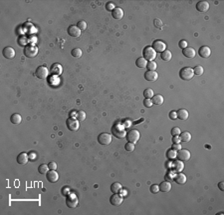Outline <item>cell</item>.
<instances>
[{
    "label": "cell",
    "instance_id": "9a60e30c",
    "mask_svg": "<svg viewBox=\"0 0 224 215\" xmlns=\"http://www.w3.org/2000/svg\"><path fill=\"white\" fill-rule=\"evenodd\" d=\"M157 78H159V74H157V71H151V70H149V71L144 73V79L146 81H149V82H154Z\"/></svg>",
    "mask_w": 224,
    "mask_h": 215
},
{
    "label": "cell",
    "instance_id": "3957f363",
    "mask_svg": "<svg viewBox=\"0 0 224 215\" xmlns=\"http://www.w3.org/2000/svg\"><path fill=\"white\" fill-rule=\"evenodd\" d=\"M139 137H141V134H139V132L136 129H133L126 133V139H128V142L136 143L139 140Z\"/></svg>",
    "mask_w": 224,
    "mask_h": 215
},
{
    "label": "cell",
    "instance_id": "681fc988",
    "mask_svg": "<svg viewBox=\"0 0 224 215\" xmlns=\"http://www.w3.org/2000/svg\"><path fill=\"white\" fill-rule=\"evenodd\" d=\"M169 118L171 120H176V118H177V114H176V111H170L169 112Z\"/></svg>",
    "mask_w": 224,
    "mask_h": 215
},
{
    "label": "cell",
    "instance_id": "8992f818",
    "mask_svg": "<svg viewBox=\"0 0 224 215\" xmlns=\"http://www.w3.org/2000/svg\"><path fill=\"white\" fill-rule=\"evenodd\" d=\"M24 54L28 58H34L38 54V48L35 45H27L24 49Z\"/></svg>",
    "mask_w": 224,
    "mask_h": 215
},
{
    "label": "cell",
    "instance_id": "d6a6232c",
    "mask_svg": "<svg viewBox=\"0 0 224 215\" xmlns=\"http://www.w3.org/2000/svg\"><path fill=\"white\" fill-rule=\"evenodd\" d=\"M154 90H152V89H151V88L146 89V90H144V98H147V99H151L152 97H154Z\"/></svg>",
    "mask_w": 224,
    "mask_h": 215
},
{
    "label": "cell",
    "instance_id": "4316f807",
    "mask_svg": "<svg viewBox=\"0 0 224 215\" xmlns=\"http://www.w3.org/2000/svg\"><path fill=\"white\" fill-rule=\"evenodd\" d=\"M179 137H180V140L182 141V142H189V141L191 140L192 136L190 134V132L184 131V132H181L180 134H179Z\"/></svg>",
    "mask_w": 224,
    "mask_h": 215
},
{
    "label": "cell",
    "instance_id": "60d3db41",
    "mask_svg": "<svg viewBox=\"0 0 224 215\" xmlns=\"http://www.w3.org/2000/svg\"><path fill=\"white\" fill-rule=\"evenodd\" d=\"M77 26H78V28H80L81 31L82 30H86L87 29V22L84 21V20H81V21L78 22Z\"/></svg>",
    "mask_w": 224,
    "mask_h": 215
},
{
    "label": "cell",
    "instance_id": "52a82bcc",
    "mask_svg": "<svg viewBox=\"0 0 224 215\" xmlns=\"http://www.w3.org/2000/svg\"><path fill=\"white\" fill-rule=\"evenodd\" d=\"M98 142L104 146L109 145L112 142V135L109 134V133H101L98 136Z\"/></svg>",
    "mask_w": 224,
    "mask_h": 215
},
{
    "label": "cell",
    "instance_id": "bcb514c9",
    "mask_svg": "<svg viewBox=\"0 0 224 215\" xmlns=\"http://www.w3.org/2000/svg\"><path fill=\"white\" fill-rule=\"evenodd\" d=\"M115 8H116L115 3H113V2H109V3L106 4V9L108 10V11H113Z\"/></svg>",
    "mask_w": 224,
    "mask_h": 215
},
{
    "label": "cell",
    "instance_id": "d4e9b609",
    "mask_svg": "<svg viewBox=\"0 0 224 215\" xmlns=\"http://www.w3.org/2000/svg\"><path fill=\"white\" fill-rule=\"evenodd\" d=\"M62 66L60 64H57V63H55V64H53L52 65V67H51V73L53 75H55V76H58V75H60L62 73Z\"/></svg>",
    "mask_w": 224,
    "mask_h": 215
},
{
    "label": "cell",
    "instance_id": "30bf717a",
    "mask_svg": "<svg viewBox=\"0 0 224 215\" xmlns=\"http://www.w3.org/2000/svg\"><path fill=\"white\" fill-rule=\"evenodd\" d=\"M190 152H189L188 150H186V149H180V150L177 151V158L178 160H181V161H187L190 159Z\"/></svg>",
    "mask_w": 224,
    "mask_h": 215
},
{
    "label": "cell",
    "instance_id": "5b68a950",
    "mask_svg": "<svg viewBox=\"0 0 224 215\" xmlns=\"http://www.w3.org/2000/svg\"><path fill=\"white\" fill-rule=\"evenodd\" d=\"M35 75L39 79H46L49 76V69L46 66H39L36 69Z\"/></svg>",
    "mask_w": 224,
    "mask_h": 215
},
{
    "label": "cell",
    "instance_id": "d6986e66",
    "mask_svg": "<svg viewBox=\"0 0 224 215\" xmlns=\"http://www.w3.org/2000/svg\"><path fill=\"white\" fill-rule=\"evenodd\" d=\"M182 53H183V55L184 56L186 57V58H189V59H191V58H194L195 57V55H196V52H195V50H194L192 47H186L185 49H183L182 50Z\"/></svg>",
    "mask_w": 224,
    "mask_h": 215
},
{
    "label": "cell",
    "instance_id": "603a6c76",
    "mask_svg": "<svg viewBox=\"0 0 224 215\" xmlns=\"http://www.w3.org/2000/svg\"><path fill=\"white\" fill-rule=\"evenodd\" d=\"M173 179H174V181L177 183V184H180V185H182L186 182V176L181 172H178Z\"/></svg>",
    "mask_w": 224,
    "mask_h": 215
},
{
    "label": "cell",
    "instance_id": "f546056e",
    "mask_svg": "<svg viewBox=\"0 0 224 215\" xmlns=\"http://www.w3.org/2000/svg\"><path fill=\"white\" fill-rule=\"evenodd\" d=\"M122 189H123V186L118 182L113 183L112 186H111V191H112L113 193H120L121 191H122Z\"/></svg>",
    "mask_w": 224,
    "mask_h": 215
},
{
    "label": "cell",
    "instance_id": "b9f144b4",
    "mask_svg": "<svg viewBox=\"0 0 224 215\" xmlns=\"http://www.w3.org/2000/svg\"><path fill=\"white\" fill-rule=\"evenodd\" d=\"M125 148H126V150L128 151V152H131V151H134V143L128 142V143L126 144Z\"/></svg>",
    "mask_w": 224,
    "mask_h": 215
},
{
    "label": "cell",
    "instance_id": "f5cc1de1",
    "mask_svg": "<svg viewBox=\"0 0 224 215\" xmlns=\"http://www.w3.org/2000/svg\"><path fill=\"white\" fill-rule=\"evenodd\" d=\"M172 142H173V143H180V142H181V140H180V137H179V135H175V136H173V138H172Z\"/></svg>",
    "mask_w": 224,
    "mask_h": 215
},
{
    "label": "cell",
    "instance_id": "ba28073f",
    "mask_svg": "<svg viewBox=\"0 0 224 215\" xmlns=\"http://www.w3.org/2000/svg\"><path fill=\"white\" fill-rule=\"evenodd\" d=\"M66 125H67L68 129H69L70 131L76 132V131H78L79 127H80V122H79L77 119L69 118V119H67V121H66Z\"/></svg>",
    "mask_w": 224,
    "mask_h": 215
},
{
    "label": "cell",
    "instance_id": "db71d44e",
    "mask_svg": "<svg viewBox=\"0 0 224 215\" xmlns=\"http://www.w3.org/2000/svg\"><path fill=\"white\" fill-rule=\"evenodd\" d=\"M29 155V159H31V160H35L36 159V153L35 152H30V154H28Z\"/></svg>",
    "mask_w": 224,
    "mask_h": 215
},
{
    "label": "cell",
    "instance_id": "f907efd6",
    "mask_svg": "<svg viewBox=\"0 0 224 215\" xmlns=\"http://www.w3.org/2000/svg\"><path fill=\"white\" fill-rule=\"evenodd\" d=\"M48 166H49V169H51V170H56L57 169V163L56 162H50Z\"/></svg>",
    "mask_w": 224,
    "mask_h": 215
},
{
    "label": "cell",
    "instance_id": "7bdbcfd3",
    "mask_svg": "<svg viewBox=\"0 0 224 215\" xmlns=\"http://www.w3.org/2000/svg\"><path fill=\"white\" fill-rule=\"evenodd\" d=\"M151 192L154 193V194H157L159 192V185H157V184H154L151 186Z\"/></svg>",
    "mask_w": 224,
    "mask_h": 215
},
{
    "label": "cell",
    "instance_id": "ac0fdd59",
    "mask_svg": "<svg viewBox=\"0 0 224 215\" xmlns=\"http://www.w3.org/2000/svg\"><path fill=\"white\" fill-rule=\"evenodd\" d=\"M198 54L202 58H208L210 56V54H211V50H210V48L208 46H202L199 48Z\"/></svg>",
    "mask_w": 224,
    "mask_h": 215
},
{
    "label": "cell",
    "instance_id": "f1b7e54d",
    "mask_svg": "<svg viewBox=\"0 0 224 215\" xmlns=\"http://www.w3.org/2000/svg\"><path fill=\"white\" fill-rule=\"evenodd\" d=\"M147 62H149V61H146V60L144 59V57H141V58L136 59V67L139 68V69H144V68H146Z\"/></svg>",
    "mask_w": 224,
    "mask_h": 215
},
{
    "label": "cell",
    "instance_id": "74e56055",
    "mask_svg": "<svg viewBox=\"0 0 224 215\" xmlns=\"http://www.w3.org/2000/svg\"><path fill=\"white\" fill-rule=\"evenodd\" d=\"M167 157L169 159H174V158H176V156H177V151L171 148V149H169V150L167 151Z\"/></svg>",
    "mask_w": 224,
    "mask_h": 215
},
{
    "label": "cell",
    "instance_id": "e0dca14e",
    "mask_svg": "<svg viewBox=\"0 0 224 215\" xmlns=\"http://www.w3.org/2000/svg\"><path fill=\"white\" fill-rule=\"evenodd\" d=\"M68 34L72 37H79V36H81V29L78 28V26L71 25L68 28Z\"/></svg>",
    "mask_w": 224,
    "mask_h": 215
},
{
    "label": "cell",
    "instance_id": "6da1fadb",
    "mask_svg": "<svg viewBox=\"0 0 224 215\" xmlns=\"http://www.w3.org/2000/svg\"><path fill=\"white\" fill-rule=\"evenodd\" d=\"M179 76L182 80H185V81H188V80H191L192 77L194 76V72H193V69L191 67H184V68H181L180 71H179Z\"/></svg>",
    "mask_w": 224,
    "mask_h": 215
},
{
    "label": "cell",
    "instance_id": "2e32d148",
    "mask_svg": "<svg viewBox=\"0 0 224 215\" xmlns=\"http://www.w3.org/2000/svg\"><path fill=\"white\" fill-rule=\"evenodd\" d=\"M196 9L198 12L205 13L208 11L209 9V3L207 1H199L198 3L196 4Z\"/></svg>",
    "mask_w": 224,
    "mask_h": 215
},
{
    "label": "cell",
    "instance_id": "ffe728a7",
    "mask_svg": "<svg viewBox=\"0 0 224 215\" xmlns=\"http://www.w3.org/2000/svg\"><path fill=\"white\" fill-rule=\"evenodd\" d=\"M112 15L116 20H121L123 17V10L121 7H116L112 11Z\"/></svg>",
    "mask_w": 224,
    "mask_h": 215
},
{
    "label": "cell",
    "instance_id": "8d00e7d4",
    "mask_svg": "<svg viewBox=\"0 0 224 215\" xmlns=\"http://www.w3.org/2000/svg\"><path fill=\"white\" fill-rule=\"evenodd\" d=\"M193 72L194 74L197 75V76H201L202 74H203L204 72V69L202 66H200V65H197V66H195L193 68Z\"/></svg>",
    "mask_w": 224,
    "mask_h": 215
},
{
    "label": "cell",
    "instance_id": "4fadbf2b",
    "mask_svg": "<svg viewBox=\"0 0 224 215\" xmlns=\"http://www.w3.org/2000/svg\"><path fill=\"white\" fill-rule=\"evenodd\" d=\"M2 54L6 59H12L15 56V50L10 46H7L2 50Z\"/></svg>",
    "mask_w": 224,
    "mask_h": 215
},
{
    "label": "cell",
    "instance_id": "9c48e42d",
    "mask_svg": "<svg viewBox=\"0 0 224 215\" xmlns=\"http://www.w3.org/2000/svg\"><path fill=\"white\" fill-rule=\"evenodd\" d=\"M152 48L154 49V51L157 52H159V53H162V52H163L164 50H167V44H165L163 41L162 40H155L154 41V43H152Z\"/></svg>",
    "mask_w": 224,
    "mask_h": 215
},
{
    "label": "cell",
    "instance_id": "7c38bea8",
    "mask_svg": "<svg viewBox=\"0 0 224 215\" xmlns=\"http://www.w3.org/2000/svg\"><path fill=\"white\" fill-rule=\"evenodd\" d=\"M123 197L122 195H120L118 193H114L113 196H111L110 198L111 204H113L114 206H120L121 204L123 203Z\"/></svg>",
    "mask_w": 224,
    "mask_h": 215
},
{
    "label": "cell",
    "instance_id": "816d5d0a",
    "mask_svg": "<svg viewBox=\"0 0 224 215\" xmlns=\"http://www.w3.org/2000/svg\"><path fill=\"white\" fill-rule=\"evenodd\" d=\"M172 149H174V150H176V151H178V150H180L181 148V145H180V143H173V145H172V147H171Z\"/></svg>",
    "mask_w": 224,
    "mask_h": 215
},
{
    "label": "cell",
    "instance_id": "11a10c76",
    "mask_svg": "<svg viewBox=\"0 0 224 215\" xmlns=\"http://www.w3.org/2000/svg\"><path fill=\"white\" fill-rule=\"evenodd\" d=\"M218 188L221 190V191H224V182L223 181H220L218 183Z\"/></svg>",
    "mask_w": 224,
    "mask_h": 215
},
{
    "label": "cell",
    "instance_id": "44dd1931",
    "mask_svg": "<svg viewBox=\"0 0 224 215\" xmlns=\"http://www.w3.org/2000/svg\"><path fill=\"white\" fill-rule=\"evenodd\" d=\"M28 160H29V155L27 153H25V152H22V153H20L19 155L17 156V162L21 165L27 164Z\"/></svg>",
    "mask_w": 224,
    "mask_h": 215
},
{
    "label": "cell",
    "instance_id": "83f0119b",
    "mask_svg": "<svg viewBox=\"0 0 224 215\" xmlns=\"http://www.w3.org/2000/svg\"><path fill=\"white\" fill-rule=\"evenodd\" d=\"M151 101H152V104H154V105H162L163 101H164V99H163L162 95L157 94V95H154V97L151 98Z\"/></svg>",
    "mask_w": 224,
    "mask_h": 215
},
{
    "label": "cell",
    "instance_id": "f6af8a7d",
    "mask_svg": "<svg viewBox=\"0 0 224 215\" xmlns=\"http://www.w3.org/2000/svg\"><path fill=\"white\" fill-rule=\"evenodd\" d=\"M170 133H171V135H172V136H175V135H179V134H180L181 131H180V129H179L178 127H173L172 129H171Z\"/></svg>",
    "mask_w": 224,
    "mask_h": 215
},
{
    "label": "cell",
    "instance_id": "ee69618b",
    "mask_svg": "<svg viewBox=\"0 0 224 215\" xmlns=\"http://www.w3.org/2000/svg\"><path fill=\"white\" fill-rule=\"evenodd\" d=\"M144 107H146V108H151V107L152 106L151 99H147V98L144 99Z\"/></svg>",
    "mask_w": 224,
    "mask_h": 215
},
{
    "label": "cell",
    "instance_id": "c3c4849f",
    "mask_svg": "<svg viewBox=\"0 0 224 215\" xmlns=\"http://www.w3.org/2000/svg\"><path fill=\"white\" fill-rule=\"evenodd\" d=\"M154 26L157 28H159V29H160L162 28V20H159V19H154Z\"/></svg>",
    "mask_w": 224,
    "mask_h": 215
},
{
    "label": "cell",
    "instance_id": "4dcf8cb0",
    "mask_svg": "<svg viewBox=\"0 0 224 215\" xmlns=\"http://www.w3.org/2000/svg\"><path fill=\"white\" fill-rule=\"evenodd\" d=\"M173 168L176 172H182L184 169V163L181 160H176L173 164Z\"/></svg>",
    "mask_w": 224,
    "mask_h": 215
},
{
    "label": "cell",
    "instance_id": "d590c367",
    "mask_svg": "<svg viewBox=\"0 0 224 215\" xmlns=\"http://www.w3.org/2000/svg\"><path fill=\"white\" fill-rule=\"evenodd\" d=\"M71 54H72V56L75 57V58H80V57L82 56V54H83V52H82L80 48H75L71 51Z\"/></svg>",
    "mask_w": 224,
    "mask_h": 215
},
{
    "label": "cell",
    "instance_id": "277c9868",
    "mask_svg": "<svg viewBox=\"0 0 224 215\" xmlns=\"http://www.w3.org/2000/svg\"><path fill=\"white\" fill-rule=\"evenodd\" d=\"M79 203V199L75 194H69L66 196V205L69 208H75Z\"/></svg>",
    "mask_w": 224,
    "mask_h": 215
},
{
    "label": "cell",
    "instance_id": "8fae6325",
    "mask_svg": "<svg viewBox=\"0 0 224 215\" xmlns=\"http://www.w3.org/2000/svg\"><path fill=\"white\" fill-rule=\"evenodd\" d=\"M113 134H114L117 138H123L126 136V132L123 130V127L121 128L120 125L117 124L113 127Z\"/></svg>",
    "mask_w": 224,
    "mask_h": 215
},
{
    "label": "cell",
    "instance_id": "836d02e7",
    "mask_svg": "<svg viewBox=\"0 0 224 215\" xmlns=\"http://www.w3.org/2000/svg\"><path fill=\"white\" fill-rule=\"evenodd\" d=\"M76 117H77V120H78L79 122L84 121V120L86 119V112L83 111V110H80V111L77 112V115H76Z\"/></svg>",
    "mask_w": 224,
    "mask_h": 215
},
{
    "label": "cell",
    "instance_id": "7a4b0ae2",
    "mask_svg": "<svg viewBox=\"0 0 224 215\" xmlns=\"http://www.w3.org/2000/svg\"><path fill=\"white\" fill-rule=\"evenodd\" d=\"M144 54V58L146 60V61H154L157 57V52L154 51V49L152 48L151 46H147L144 49L143 51Z\"/></svg>",
    "mask_w": 224,
    "mask_h": 215
},
{
    "label": "cell",
    "instance_id": "ab89813d",
    "mask_svg": "<svg viewBox=\"0 0 224 215\" xmlns=\"http://www.w3.org/2000/svg\"><path fill=\"white\" fill-rule=\"evenodd\" d=\"M18 43L19 45L21 46H27V43H28V39L25 37V36H20L19 39H18Z\"/></svg>",
    "mask_w": 224,
    "mask_h": 215
},
{
    "label": "cell",
    "instance_id": "cb8c5ba5",
    "mask_svg": "<svg viewBox=\"0 0 224 215\" xmlns=\"http://www.w3.org/2000/svg\"><path fill=\"white\" fill-rule=\"evenodd\" d=\"M10 121H11L12 124H14V125H19L20 123L22 122V117H21L20 114L14 113L11 115V117H10Z\"/></svg>",
    "mask_w": 224,
    "mask_h": 215
},
{
    "label": "cell",
    "instance_id": "7dc6e473",
    "mask_svg": "<svg viewBox=\"0 0 224 215\" xmlns=\"http://www.w3.org/2000/svg\"><path fill=\"white\" fill-rule=\"evenodd\" d=\"M178 46L183 50V49H185L186 47H187V41L186 40H180L179 41V43H178Z\"/></svg>",
    "mask_w": 224,
    "mask_h": 215
},
{
    "label": "cell",
    "instance_id": "5bb4252c",
    "mask_svg": "<svg viewBox=\"0 0 224 215\" xmlns=\"http://www.w3.org/2000/svg\"><path fill=\"white\" fill-rule=\"evenodd\" d=\"M47 179L49 182L51 183H56L59 180V174L56 172V170H50L49 172H47Z\"/></svg>",
    "mask_w": 224,
    "mask_h": 215
},
{
    "label": "cell",
    "instance_id": "1f68e13d",
    "mask_svg": "<svg viewBox=\"0 0 224 215\" xmlns=\"http://www.w3.org/2000/svg\"><path fill=\"white\" fill-rule=\"evenodd\" d=\"M160 57H162L163 61H169V60H171V58H172V54H171V52L169 50H164L160 53Z\"/></svg>",
    "mask_w": 224,
    "mask_h": 215
},
{
    "label": "cell",
    "instance_id": "7402d4cb",
    "mask_svg": "<svg viewBox=\"0 0 224 215\" xmlns=\"http://www.w3.org/2000/svg\"><path fill=\"white\" fill-rule=\"evenodd\" d=\"M176 114H177V118L179 120H182V121L188 118V111L186 109H183V108L178 109L177 111H176Z\"/></svg>",
    "mask_w": 224,
    "mask_h": 215
},
{
    "label": "cell",
    "instance_id": "e575fe53",
    "mask_svg": "<svg viewBox=\"0 0 224 215\" xmlns=\"http://www.w3.org/2000/svg\"><path fill=\"white\" fill-rule=\"evenodd\" d=\"M38 171L40 174H47V172L49 171V166L47 164H41L38 168Z\"/></svg>",
    "mask_w": 224,
    "mask_h": 215
},
{
    "label": "cell",
    "instance_id": "f35d334b",
    "mask_svg": "<svg viewBox=\"0 0 224 215\" xmlns=\"http://www.w3.org/2000/svg\"><path fill=\"white\" fill-rule=\"evenodd\" d=\"M157 67V63H155L154 61H149V62H147L146 68L149 70H151V71H155Z\"/></svg>",
    "mask_w": 224,
    "mask_h": 215
},
{
    "label": "cell",
    "instance_id": "484cf974",
    "mask_svg": "<svg viewBox=\"0 0 224 215\" xmlns=\"http://www.w3.org/2000/svg\"><path fill=\"white\" fill-rule=\"evenodd\" d=\"M171 189V183L169 181H163L160 183L159 185V190L162 192H169Z\"/></svg>",
    "mask_w": 224,
    "mask_h": 215
}]
</instances>
